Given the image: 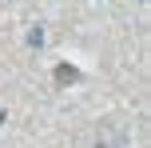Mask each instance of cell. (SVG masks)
Returning <instances> with one entry per match:
<instances>
[{"mask_svg":"<svg viewBox=\"0 0 151 148\" xmlns=\"http://www.w3.org/2000/svg\"><path fill=\"white\" fill-rule=\"evenodd\" d=\"M28 44H32V48H40V44H44V28H40V24L28 32Z\"/></svg>","mask_w":151,"mask_h":148,"instance_id":"6da1fadb","label":"cell"},{"mask_svg":"<svg viewBox=\"0 0 151 148\" xmlns=\"http://www.w3.org/2000/svg\"><path fill=\"white\" fill-rule=\"evenodd\" d=\"M4 116H8V112H4V108H0V124H4Z\"/></svg>","mask_w":151,"mask_h":148,"instance_id":"7a4b0ae2","label":"cell"}]
</instances>
